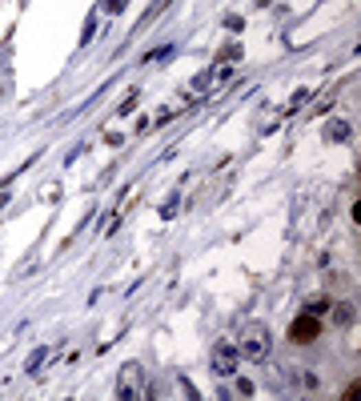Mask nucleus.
Listing matches in <instances>:
<instances>
[{"label":"nucleus","instance_id":"nucleus-5","mask_svg":"<svg viewBox=\"0 0 361 401\" xmlns=\"http://www.w3.org/2000/svg\"><path fill=\"white\" fill-rule=\"evenodd\" d=\"M353 317H358V309H353V301H329V321L333 325H353Z\"/></svg>","mask_w":361,"mask_h":401},{"label":"nucleus","instance_id":"nucleus-4","mask_svg":"<svg viewBox=\"0 0 361 401\" xmlns=\"http://www.w3.org/2000/svg\"><path fill=\"white\" fill-rule=\"evenodd\" d=\"M237 361H241V354H237V345H217L213 349V357H209V365H213V373H221V378H229V373H237Z\"/></svg>","mask_w":361,"mask_h":401},{"label":"nucleus","instance_id":"nucleus-1","mask_svg":"<svg viewBox=\"0 0 361 401\" xmlns=\"http://www.w3.org/2000/svg\"><path fill=\"white\" fill-rule=\"evenodd\" d=\"M269 349H273V333H269V325H261V321H249V325L237 333V354L241 357H249V361H265Z\"/></svg>","mask_w":361,"mask_h":401},{"label":"nucleus","instance_id":"nucleus-3","mask_svg":"<svg viewBox=\"0 0 361 401\" xmlns=\"http://www.w3.org/2000/svg\"><path fill=\"white\" fill-rule=\"evenodd\" d=\"M321 337V321H317V313H301L293 325H289V341L293 345H313Z\"/></svg>","mask_w":361,"mask_h":401},{"label":"nucleus","instance_id":"nucleus-2","mask_svg":"<svg viewBox=\"0 0 361 401\" xmlns=\"http://www.w3.org/2000/svg\"><path fill=\"white\" fill-rule=\"evenodd\" d=\"M117 398L120 401H137L144 398V369L141 361H124L117 373Z\"/></svg>","mask_w":361,"mask_h":401},{"label":"nucleus","instance_id":"nucleus-9","mask_svg":"<svg viewBox=\"0 0 361 401\" xmlns=\"http://www.w3.org/2000/svg\"><path fill=\"white\" fill-rule=\"evenodd\" d=\"M237 393H241V398H253V381L237 378Z\"/></svg>","mask_w":361,"mask_h":401},{"label":"nucleus","instance_id":"nucleus-6","mask_svg":"<svg viewBox=\"0 0 361 401\" xmlns=\"http://www.w3.org/2000/svg\"><path fill=\"white\" fill-rule=\"evenodd\" d=\"M325 137H329V141H345V137H349V124H345V120H329Z\"/></svg>","mask_w":361,"mask_h":401},{"label":"nucleus","instance_id":"nucleus-10","mask_svg":"<svg viewBox=\"0 0 361 401\" xmlns=\"http://www.w3.org/2000/svg\"><path fill=\"white\" fill-rule=\"evenodd\" d=\"M120 4H124V0H105V8H109V12H120Z\"/></svg>","mask_w":361,"mask_h":401},{"label":"nucleus","instance_id":"nucleus-8","mask_svg":"<svg viewBox=\"0 0 361 401\" xmlns=\"http://www.w3.org/2000/svg\"><path fill=\"white\" fill-rule=\"evenodd\" d=\"M41 361H45V349H36V354L28 357V373H36V369H41Z\"/></svg>","mask_w":361,"mask_h":401},{"label":"nucleus","instance_id":"nucleus-7","mask_svg":"<svg viewBox=\"0 0 361 401\" xmlns=\"http://www.w3.org/2000/svg\"><path fill=\"white\" fill-rule=\"evenodd\" d=\"M325 309H329V297H325V293H317V297H309L305 313H325Z\"/></svg>","mask_w":361,"mask_h":401}]
</instances>
